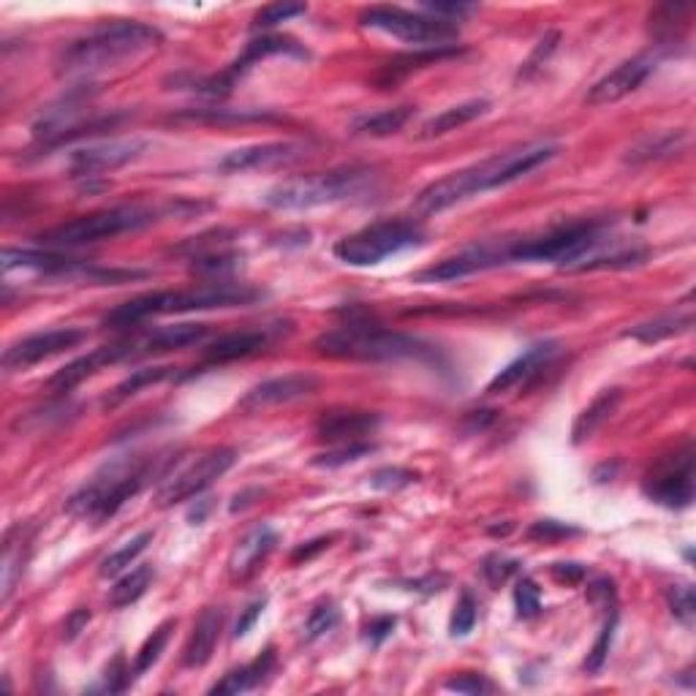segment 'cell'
Segmentation results:
<instances>
[{"mask_svg":"<svg viewBox=\"0 0 696 696\" xmlns=\"http://www.w3.org/2000/svg\"><path fill=\"white\" fill-rule=\"evenodd\" d=\"M509 262V242H482V245H471L466 251L455 253V256L444 258V262L433 264V267L417 273V283H446V280H460L468 275L484 273V269L501 267Z\"/></svg>","mask_w":696,"mask_h":696,"instance_id":"cell-14","label":"cell"},{"mask_svg":"<svg viewBox=\"0 0 696 696\" xmlns=\"http://www.w3.org/2000/svg\"><path fill=\"white\" fill-rule=\"evenodd\" d=\"M620 401H623V392L620 390H604L602 395L596 397V401L591 403V406L585 408V412L577 417L574 428H571V444L580 446L585 444V441H591L593 435L598 433V430L604 428V425L612 419V414L618 412Z\"/></svg>","mask_w":696,"mask_h":696,"instance_id":"cell-29","label":"cell"},{"mask_svg":"<svg viewBox=\"0 0 696 696\" xmlns=\"http://www.w3.org/2000/svg\"><path fill=\"white\" fill-rule=\"evenodd\" d=\"M615 625H618V609H612V612H609V620H607V623H604L602 634H598L596 645H593L591 656H587V661H585V669H587V672H598V669L604 667V661H607L609 647H612Z\"/></svg>","mask_w":696,"mask_h":696,"instance_id":"cell-45","label":"cell"},{"mask_svg":"<svg viewBox=\"0 0 696 696\" xmlns=\"http://www.w3.org/2000/svg\"><path fill=\"white\" fill-rule=\"evenodd\" d=\"M220 629H224V609L207 607L193 623L191 636L186 642V650H182V663L188 669H199L213 658L215 645L220 640Z\"/></svg>","mask_w":696,"mask_h":696,"instance_id":"cell-25","label":"cell"},{"mask_svg":"<svg viewBox=\"0 0 696 696\" xmlns=\"http://www.w3.org/2000/svg\"><path fill=\"white\" fill-rule=\"evenodd\" d=\"M269 55H294V58H307V52L302 50L296 41L286 39V36H262V39H253L251 45L242 50V55L237 58L235 63H231V68H226V79H229L231 85H235L237 77H242V74L248 72V68L253 66V63L264 61V58Z\"/></svg>","mask_w":696,"mask_h":696,"instance_id":"cell-27","label":"cell"},{"mask_svg":"<svg viewBox=\"0 0 696 696\" xmlns=\"http://www.w3.org/2000/svg\"><path fill=\"white\" fill-rule=\"evenodd\" d=\"M645 493L667 509H685L694 501V446L658 463L645 479Z\"/></svg>","mask_w":696,"mask_h":696,"instance_id":"cell-12","label":"cell"},{"mask_svg":"<svg viewBox=\"0 0 696 696\" xmlns=\"http://www.w3.org/2000/svg\"><path fill=\"white\" fill-rule=\"evenodd\" d=\"M175 625H177L175 618L164 620V623H161L159 629L148 636V640H144V645L139 647V653H137V661H134V674H144L150 667H153V663H159L161 653H164V647H166V642H169Z\"/></svg>","mask_w":696,"mask_h":696,"instance_id":"cell-38","label":"cell"},{"mask_svg":"<svg viewBox=\"0 0 696 696\" xmlns=\"http://www.w3.org/2000/svg\"><path fill=\"white\" fill-rule=\"evenodd\" d=\"M517 566H520L517 560L504 558V555H493V558L484 560L482 571H484V577H488L490 585H501V582H506L511 574H515Z\"/></svg>","mask_w":696,"mask_h":696,"instance_id":"cell-49","label":"cell"},{"mask_svg":"<svg viewBox=\"0 0 696 696\" xmlns=\"http://www.w3.org/2000/svg\"><path fill=\"white\" fill-rule=\"evenodd\" d=\"M150 542H153V531H142V533H137L134 539H128V542L123 544V547H117L115 553H110L104 560H101L99 574L101 577L121 574L123 569H128V566H131L134 560H137L139 555L144 553V549H148Z\"/></svg>","mask_w":696,"mask_h":696,"instance_id":"cell-36","label":"cell"},{"mask_svg":"<svg viewBox=\"0 0 696 696\" xmlns=\"http://www.w3.org/2000/svg\"><path fill=\"white\" fill-rule=\"evenodd\" d=\"M397 625V618H392V615H384V618H376L368 623V634H365V640L370 642V645H381V642L387 640V636L395 631Z\"/></svg>","mask_w":696,"mask_h":696,"instance_id":"cell-52","label":"cell"},{"mask_svg":"<svg viewBox=\"0 0 696 696\" xmlns=\"http://www.w3.org/2000/svg\"><path fill=\"white\" fill-rule=\"evenodd\" d=\"M488 112H490V101H484V99L463 101V104L450 106V110H444L441 115L430 117V121L425 123L422 128H419L417 137L419 139L446 137V134H452V131H457V128L468 126V123H473L477 117L488 115Z\"/></svg>","mask_w":696,"mask_h":696,"instance_id":"cell-28","label":"cell"},{"mask_svg":"<svg viewBox=\"0 0 696 696\" xmlns=\"http://www.w3.org/2000/svg\"><path fill=\"white\" fill-rule=\"evenodd\" d=\"M235 463L237 452L229 450V446H218V450L204 452V455H199L191 466L166 477V482L161 484L159 490V506H175L193 498V495H199L202 490H207L215 479L224 477Z\"/></svg>","mask_w":696,"mask_h":696,"instance_id":"cell-11","label":"cell"},{"mask_svg":"<svg viewBox=\"0 0 696 696\" xmlns=\"http://www.w3.org/2000/svg\"><path fill=\"white\" fill-rule=\"evenodd\" d=\"M329 542H332V536H324V539H313V542L302 544V547H296L294 553H291V564H302V560H311L313 555L321 553L324 547H329Z\"/></svg>","mask_w":696,"mask_h":696,"instance_id":"cell-57","label":"cell"},{"mask_svg":"<svg viewBox=\"0 0 696 696\" xmlns=\"http://www.w3.org/2000/svg\"><path fill=\"white\" fill-rule=\"evenodd\" d=\"M558 153L560 148L555 142H533L526 144V148L484 159L479 164L468 166V169L452 172V175L422 188L419 197L414 199V210L419 215H439L444 210L455 207V204L466 202V199L477 197V193L495 191V188H504L509 182L520 180V177L531 175L533 169L553 161Z\"/></svg>","mask_w":696,"mask_h":696,"instance_id":"cell-1","label":"cell"},{"mask_svg":"<svg viewBox=\"0 0 696 696\" xmlns=\"http://www.w3.org/2000/svg\"><path fill=\"white\" fill-rule=\"evenodd\" d=\"M653 72H656V55H647V52L645 55L631 58V61H623L618 68H612L607 77H602L591 90H587L585 101L591 106L615 104V101L625 99V96H631L634 90H640L642 83H645Z\"/></svg>","mask_w":696,"mask_h":696,"instance_id":"cell-19","label":"cell"},{"mask_svg":"<svg viewBox=\"0 0 696 696\" xmlns=\"http://www.w3.org/2000/svg\"><path fill=\"white\" fill-rule=\"evenodd\" d=\"M278 544V533L269 526H258L253 531H248L240 542L235 544L229 555V577L235 582L251 580L258 571V566L267 560V555L273 553Z\"/></svg>","mask_w":696,"mask_h":696,"instance_id":"cell-24","label":"cell"},{"mask_svg":"<svg viewBox=\"0 0 696 696\" xmlns=\"http://www.w3.org/2000/svg\"><path fill=\"white\" fill-rule=\"evenodd\" d=\"M85 338H88V332L79 327H61L28 334V338L9 345L7 354H3V368H7L9 374H14V370H28L34 368V365L47 363V359L68 352V349H77Z\"/></svg>","mask_w":696,"mask_h":696,"instance_id":"cell-13","label":"cell"},{"mask_svg":"<svg viewBox=\"0 0 696 696\" xmlns=\"http://www.w3.org/2000/svg\"><path fill=\"white\" fill-rule=\"evenodd\" d=\"M155 210L142 207V204H126V207H110L99 210V213L79 215V218L58 224L52 229L41 231L36 240L50 251L58 248H79L90 245V242L112 240V237L131 235V231L144 229V226L155 224Z\"/></svg>","mask_w":696,"mask_h":696,"instance_id":"cell-7","label":"cell"},{"mask_svg":"<svg viewBox=\"0 0 696 696\" xmlns=\"http://www.w3.org/2000/svg\"><path fill=\"white\" fill-rule=\"evenodd\" d=\"M275 661H278L275 650L267 647V650L253 658L251 663H245V667L240 669H231L220 683H215L213 688H210V694H242V691H253L273 674Z\"/></svg>","mask_w":696,"mask_h":696,"instance_id":"cell-30","label":"cell"},{"mask_svg":"<svg viewBox=\"0 0 696 696\" xmlns=\"http://www.w3.org/2000/svg\"><path fill=\"white\" fill-rule=\"evenodd\" d=\"M88 620H90V609H74V612L66 618V623H63V640L68 642L77 640L79 631L88 625Z\"/></svg>","mask_w":696,"mask_h":696,"instance_id":"cell-55","label":"cell"},{"mask_svg":"<svg viewBox=\"0 0 696 696\" xmlns=\"http://www.w3.org/2000/svg\"><path fill=\"white\" fill-rule=\"evenodd\" d=\"M172 376H175V368H139V370H134L126 381H121V384L112 390V395L106 397V406H121V403H126L128 397L139 395L144 387L161 384V381L172 379Z\"/></svg>","mask_w":696,"mask_h":696,"instance_id":"cell-35","label":"cell"},{"mask_svg":"<svg viewBox=\"0 0 696 696\" xmlns=\"http://www.w3.org/2000/svg\"><path fill=\"white\" fill-rule=\"evenodd\" d=\"M587 598H591L593 604H612L615 607V585L612 580H607V577H602V580L593 582L591 587H587Z\"/></svg>","mask_w":696,"mask_h":696,"instance_id":"cell-54","label":"cell"},{"mask_svg":"<svg viewBox=\"0 0 696 696\" xmlns=\"http://www.w3.org/2000/svg\"><path fill=\"white\" fill-rule=\"evenodd\" d=\"M515 607L522 620H531L542 612V593L531 577H520L515 585Z\"/></svg>","mask_w":696,"mask_h":696,"instance_id":"cell-41","label":"cell"},{"mask_svg":"<svg viewBox=\"0 0 696 696\" xmlns=\"http://www.w3.org/2000/svg\"><path fill=\"white\" fill-rule=\"evenodd\" d=\"M370 452H376V446L368 444V441L332 446V450L324 452V455L313 457V466H316V468H340V466H349V463L363 460V457L370 455Z\"/></svg>","mask_w":696,"mask_h":696,"instance_id":"cell-39","label":"cell"},{"mask_svg":"<svg viewBox=\"0 0 696 696\" xmlns=\"http://www.w3.org/2000/svg\"><path fill=\"white\" fill-rule=\"evenodd\" d=\"M207 334H210L207 324L182 321V324H172V327H159V329H150V332L144 334H137V338L128 340V349H131V359L155 357V354L182 352V349H188V345L202 343Z\"/></svg>","mask_w":696,"mask_h":696,"instance_id":"cell-20","label":"cell"},{"mask_svg":"<svg viewBox=\"0 0 696 696\" xmlns=\"http://www.w3.org/2000/svg\"><path fill=\"white\" fill-rule=\"evenodd\" d=\"M667 602H669V609H672V615L680 620V623L685 625L694 623L696 598H694V587H691L688 582H680V585L669 587Z\"/></svg>","mask_w":696,"mask_h":696,"instance_id":"cell-42","label":"cell"},{"mask_svg":"<svg viewBox=\"0 0 696 696\" xmlns=\"http://www.w3.org/2000/svg\"><path fill=\"white\" fill-rule=\"evenodd\" d=\"M479 618V604L471 593H460L455 604V615H452V636H466L471 634L473 625H477Z\"/></svg>","mask_w":696,"mask_h":696,"instance_id":"cell-44","label":"cell"},{"mask_svg":"<svg viewBox=\"0 0 696 696\" xmlns=\"http://www.w3.org/2000/svg\"><path fill=\"white\" fill-rule=\"evenodd\" d=\"M558 41H560V34H547V36H544V39L539 41L536 47H533L531 58H528V61L522 63L520 79H528L533 72H539V68H542L544 63L549 61V55H553V52H555V47H558Z\"/></svg>","mask_w":696,"mask_h":696,"instance_id":"cell-48","label":"cell"},{"mask_svg":"<svg viewBox=\"0 0 696 696\" xmlns=\"http://www.w3.org/2000/svg\"><path fill=\"white\" fill-rule=\"evenodd\" d=\"M412 482H417V473L406 471V468H381L370 477V488L384 490V493H395V490L408 488Z\"/></svg>","mask_w":696,"mask_h":696,"instance_id":"cell-46","label":"cell"},{"mask_svg":"<svg viewBox=\"0 0 696 696\" xmlns=\"http://www.w3.org/2000/svg\"><path fill=\"white\" fill-rule=\"evenodd\" d=\"M164 41L159 28L144 23H106L90 30L83 39L72 41L58 58V72L63 77H93V74L121 68L153 52Z\"/></svg>","mask_w":696,"mask_h":696,"instance_id":"cell-2","label":"cell"},{"mask_svg":"<svg viewBox=\"0 0 696 696\" xmlns=\"http://www.w3.org/2000/svg\"><path fill=\"white\" fill-rule=\"evenodd\" d=\"M338 618H340L338 604H334L332 598H324V602H318L305 620V640L313 642V640H318V636L327 634V631H332L334 623H338Z\"/></svg>","mask_w":696,"mask_h":696,"instance_id":"cell-40","label":"cell"},{"mask_svg":"<svg viewBox=\"0 0 696 696\" xmlns=\"http://www.w3.org/2000/svg\"><path fill=\"white\" fill-rule=\"evenodd\" d=\"M286 334H291V321H278V324H267V327L226 332L204 349V363L226 365V363H237V359H248L253 357V354L269 349L275 340L286 338Z\"/></svg>","mask_w":696,"mask_h":696,"instance_id":"cell-15","label":"cell"},{"mask_svg":"<svg viewBox=\"0 0 696 696\" xmlns=\"http://www.w3.org/2000/svg\"><path fill=\"white\" fill-rule=\"evenodd\" d=\"M25 558H23V539L14 542V533L7 536V547H3V566H0V602L7 604L12 598L14 587H17L20 577H23L25 569Z\"/></svg>","mask_w":696,"mask_h":696,"instance_id":"cell-37","label":"cell"},{"mask_svg":"<svg viewBox=\"0 0 696 696\" xmlns=\"http://www.w3.org/2000/svg\"><path fill=\"white\" fill-rule=\"evenodd\" d=\"M359 23L370 30H379V34L395 36L406 45L435 47V50H444V47H450V41L460 36L455 20H441L433 17V14L408 12V9L397 7L365 9Z\"/></svg>","mask_w":696,"mask_h":696,"instance_id":"cell-10","label":"cell"},{"mask_svg":"<svg viewBox=\"0 0 696 696\" xmlns=\"http://www.w3.org/2000/svg\"><path fill=\"white\" fill-rule=\"evenodd\" d=\"M446 688L457 691V694H488L495 685L484 674H460V678L446 680Z\"/></svg>","mask_w":696,"mask_h":696,"instance_id":"cell-51","label":"cell"},{"mask_svg":"<svg viewBox=\"0 0 696 696\" xmlns=\"http://www.w3.org/2000/svg\"><path fill=\"white\" fill-rule=\"evenodd\" d=\"M381 428V417L376 412H329L318 419L316 435L318 441H327L332 446L357 444L374 435Z\"/></svg>","mask_w":696,"mask_h":696,"instance_id":"cell-22","label":"cell"},{"mask_svg":"<svg viewBox=\"0 0 696 696\" xmlns=\"http://www.w3.org/2000/svg\"><path fill=\"white\" fill-rule=\"evenodd\" d=\"M685 148H688V131H683V128H678V131H663L634 144V148L629 150V155H625V164L642 166L650 164V161L672 159V155L683 153Z\"/></svg>","mask_w":696,"mask_h":696,"instance_id":"cell-31","label":"cell"},{"mask_svg":"<svg viewBox=\"0 0 696 696\" xmlns=\"http://www.w3.org/2000/svg\"><path fill=\"white\" fill-rule=\"evenodd\" d=\"M555 354H558V343H555V340L531 345V349H528L526 354H520L515 363H509L504 370L495 374V379L488 384V395H501V392H509L515 390V387H526L528 381L536 379V376L553 363Z\"/></svg>","mask_w":696,"mask_h":696,"instance_id":"cell-23","label":"cell"},{"mask_svg":"<svg viewBox=\"0 0 696 696\" xmlns=\"http://www.w3.org/2000/svg\"><path fill=\"white\" fill-rule=\"evenodd\" d=\"M473 7H468V3H425V12H433V17H463V14L471 12Z\"/></svg>","mask_w":696,"mask_h":696,"instance_id":"cell-56","label":"cell"},{"mask_svg":"<svg viewBox=\"0 0 696 696\" xmlns=\"http://www.w3.org/2000/svg\"><path fill=\"white\" fill-rule=\"evenodd\" d=\"M144 148L148 144L142 139H112V142L88 144L83 150H74L68 169H72V177H77V180H90V177H101L106 172H115L121 166L131 164V161H137L144 153Z\"/></svg>","mask_w":696,"mask_h":696,"instance_id":"cell-16","label":"cell"},{"mask_svg":"<svg viewBox=\"0 0 696 696\" xmlns=\"http://www.w3.org/2000/svg\"><path fill=\"white\" fill-rule=\"evenodd\" d=\"M577 528H569L564 526V522L558 520H539L536 526L528 531V536L531 539H539V542H555V539H564V536H577Z\"/></svg>","mask_w":696,"mask_h":696,"instance_id":"cell-50","label":"cell"},{"mask_svg":"<svg viewBox=\"0 0 696 696\" xmlns=\"http://www.w3.org/2000/svg\"><path fill=\"white\" fill-rule=\"evenodd\" d=\"M258 296H262V291L251 289L245 283H229V280H215V283L193 286V289L180 291H153V294L134 296V300L117 305L115 311L106 313L104 324L112 329H131L155 316L248 305V302L258 300Z\"/></svg>","mask_w":696,"mask_h":696,"instance_id":"cell-4","label":"cell"},{"mask_svg":"<svg viewBox=\"0 0 696 696\" xmlns=\"http://www.w3.org/2000/svg\"><path fill=\"white\" fill-rule=\"evenodd\" d=\"M182 117H191V121H204V123H224V121H231V123H251V121H275V115H269V112H253V110H242V112H235V115H226V110H207V112H186Z\"/></svg>","mask_w":696,"mask_h":696,"instance_id":"cell-47","label":"cell"},{"mask_svg":"<svg viewBox=\"0 0 696 696\" xmlns=\"http://www.w3.org/2000/svg\"><path fill=\"white\" fill-rule=\"evenodd\" d=\"M425 242H428V231L422 229L419 220L392 218L343 237V240L334 242L332 253L338 262L349 264V267H376L387 256H395L408 248H419Z\"/></svg>","mask_w":696,"mask_h":696,"instance_id":"cell-8","label":"cell"},{"mask_svg":"<svg viewBox=\"0 0 696 696\" xmlns=\"http://www.w3.org/2000/svg\"><path fill=\"white\" fill-rule=\"evenodd\" d=\"M691 327H694V307L685 305V307H680V311L667 313V316L653 318V321L636 324V327H631L629 332H625V338L642 340V343H656V340L672 338V334H680V332H688Z\"/></svg>","mask_w":696,"mask_h":696,"instance_id":"cell-33","label":"cell"},{"mask_svg":"<svg viewBox=\"0 0 696 696\" xmlns=\"http://www.w3.org/2000/svg\"><path fill=\"white\" fill-rule=\"evenodd\" d=\"M604 224L596 220H582V224L558 226L547 235L528 237V240L511 242L509 262H553L571 264L585 258L593 248L602 242Z\"/></svg>","mask_w":696,"mask_h":696,"instance_id":"cell-9","label":"cell"},{"mask_svg":"<svg viewBox=\"0 0 696 696\" xmlns=\"http://www.w3.org/2000/svg\"><path fill=\"white\" fill-rule=\"evenodd\" d=\"M153 580H155L153 566H137L131 574H126L123 580H117V585L110 591V604L117 609L131 607L134 602H139V598L148 593L150 582Z\"/></svg>","mask_w":696,"mask_h":696,"instance_id":"cell-34","label":"cell"},{"mask_svg":"<svg viewBox=\"0 0 696 696\" xmlns=\"http://www.w3.org/2000/svg\"><path fill=\"white\" fill-rule=\"evenodd\" d=\"M264 607H267V598H256V602H253V604H248L245 612H242V615H240V620H237V625H235V636H245L248 631L253 629V623H256V620L262 618Z\"/></svg>","mask_w":696,"mask_h":696,"instance_id":"cell-53","label":"cell"},{"mask_svg":"<svg viewBox=\"0 0 696 696\" xmlns=\"http://www.w3.org/2000/svg\"><path fill=\"white\" fill-rule=\"evenodd\" d=\"M321 357L349 363H397V359H433V345L414 334L395 332L370 316H354L313 340Z\"/></svg>","mask_w":696,"mask_h":696,"instance_id":"cell-3","label":"cell"},{"mask_svg":"<svg viewBox=\"0 0 696 696\" xmlns=\"http://www.w3.org/2000/svg\"><path fill=\"white\" fill-rule=\"evenodd\" d=\"M3 269H36V273L47 275H72V273H88L85 262L79 258L61 256L55 251H3Z\"/></svg>","mask_w":696,"mask_h":696,"instance_id":"cell-26","label":"cell"},{"mask_svg":"<svg viewBox=\"0 0 696 696\" xmlns=\"http://www.w3.org/2000/svg\"><path fill=\"white\" fill-rule=\"evenodd\" d=\"M305 12H307L305 3H273V7H264L262 12L253 17V28L256 30L275 28V25L289 23V20L300 17V14H305Z\"/></svg>","mask_w":696,"mask_h":696,"instance_id":"cell-43","label":"cell"},{"mask_svg":"<svg viewBox=\"0 0 696 696\" xmlns=\"http://www.w3.org/2000/svg\"><path fill=\"white\" fill-rule=\"evenodd\" d=\"M553 574H555V580H560V582H580L582 577H585V566H580V564H555L553 566Z\"/></svg>","mask_w":696,"mask_h":696,"instance_id":"cell-58","label":"cell"},{"mask_svg":"<svg viewBox=\"0 0 696 696\" xmlns=\"http://www.w3.org/2000/svg\"><path fill=\"white\" fill-rule=\"evenodd\" d=\"M316 392H318V379L313 374L275 376V379H267L262 381V384L253 387V390L237 403V408L245 414H256V412H264V408L302 401V397H311L316 395Z\"/></svg>","mask_w":696,"mask_h":696,"instance_id":"cell-18","label":"cell"},{"mask_svg":"<svg viewBox=\"0 0 696 696\" xmlns=\"http://www.w3.org/2000/svg\"><path fill=\"white\" fill-rule=\"evenodd\" d=\"M412 117H414V106H395V110H381V112H374V115L354 117L349 128H352L354 137L384 139V137H392V134L403 131Z\"/></svg>","mask_w":696,"mask_h":696,"instance_id":"cell-32","label":"cell"},{"mask_svg":"<svg viewBox=\"0 0 696 696\" xmlns=\"http://www.w3.org/2000/svg\"><path fill=\"white\" fill-rule=\"evenodd\" d=\"M123 359H131L128 340H121V343H112V345H101V349H96V352L85 354V357L74 359V363H68L66 368L58 370V374L47 381V387H50L52 392H72L74 387H79L85 379L99 374L101 368H106V365H117L123 363Z\"/></svg>","mask_w":696,"mask_h":696,"instance_id":"cell-21","label":"cell"},{"mask_svg":"<svg viewBox=\"0 0 696 696\" xmlns=\"http://www.w3.org/2000/svg\"><path fill=\"white\" fill-rule=\"evenodd\" d=\"M169 460H142V463H115L104 471L96 473L79 493L68 501V511L83 517H93L96 522H104L115 517L144 484L153 477L166 473Z\"/></svg>","mask_w":696,"mask_h":696,"instance_id":"cell-5","label":"cell"},{"mask_svg":"<svg viewBox=\"0 0 696 696\" xmlns=\"http://www.w3.org/2000/svg\"><path fill=\"white\" fill-rule=\"evenodd\" d=\"M374 182V172L365 166H343V169L318 172V175L291 177L264 197L273 210H311L321 204H338L345 199L363 197Z\"/></svg>","mask_w":696,"mask_h":696,"instance_id":"cell-6","label":"cell"},{"mask_svg":"<svg viewBox=\"0 0 696 696\" xmlns=\"http://www.w3.org/2000/svg\"><path fill=\"white\" fill-rule=\"evenodd\" d=\"M307 148L302 142H264L248 144V148L231 150L229 155L218 161V169L224 175H245V172L280 169V166L296 164L305 159Z\"/></svg>","mask_w":696,"mask_h":696,"instance_id":"cell-17","label":"cell"}]
</instances>
